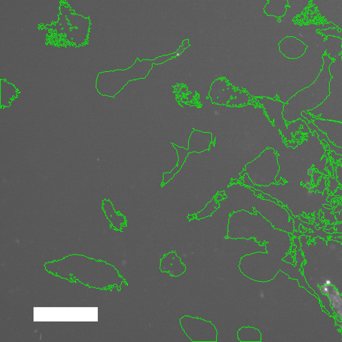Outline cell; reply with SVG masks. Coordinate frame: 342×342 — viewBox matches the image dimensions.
I'll return each instance as SVG.
<instances>
[{
  "instance_id": "6da1fadb",
  "label": "cell",
  "mask_w": 342,
  "mask_h": 342,
  "mask_svg": "<svg viewBox=\"0 0 342 342\" xmlns=\"http://www.w3.org/2000/svg\"><path fill=\"white\" fill-rule=\"evenodd\" d=\"M309 238L301 236V250L306 264H303V274L307 282L321 300L322 305L333 316L329 296L322 294L320 287L332 285L342 294V244L336 240H327L316 237L308 244Z\"/></svg>"
},
{
  "instance_id": "7a4b0ae2",
  "label": "cell",
  "mask_w": 342,
  "mask_h": 342,
  "mask_svg": "<svg viewBox=\"0 0 342 342\" xmlns=\"http://www.w3.org/2000/svg\"><path fill=\"white\" fill-rule=\"evenodd\" d=\"M185 266L183 263L181 262V258L177 255L176 251L169 252L164 255L160 261V270L162 272H167L171 276L177 277L181 275L177 270V266Z\"/></svg>"
},
{
  "instance_id": "3957f363",
  "label": "cell",
  "mask_w": 342,
  "mask_h": 342,
  "mask_svg": "<svg viewBox=\"0 0 342 342\" xmlns=\"http://www.w3.org/2000/svg\"><path fill=\"white\" fill-rule=\"evenodd\" d=\"M288 0H267V3L264 8V13L268 17H283L287 13L286 6Z\"/></svg>"
},
{
  "instance_id": "277c9868",
  "label": "cell",
  "mask_w": 342,
  "mask_h": 342,
  "mask_svg": "<svg viewBox=\"0 0 342 342\" xmlns=\"http://www.w3.org/2000/svg\"><path fill=\"white\" fill-rule=\"evenodd\" d=\"M172 145H173V147H174L176 149V150L177 151L179 160L177 162V165L173 168V171L170 172V173H163V177H164V179H163V183H166L167 182L169 181V180L173 178V177H174V175L180 171L182 166H183V164H184V162H185V159H186L187 155H188V153H192L191 150L189 149L186 150L184 149L183 148H181V147H178L177 146H176L175 144L172 143Z\"/></svg>"
},
{
  "instance_id": "5b68a950",
  "label": "cell",
  "mask_w": 342,
  "mask_h": 342,
  "mask_svg": "<svg viewBox=\"0 0 342 342\" xmlns=\"http://www.w3.org/2000/svg\"><path fill=\"white\" fill-rule=\"evenodd\" d=\"M220 205V202L219 203L216 202V197H213V199H212L210 202H209L207 204L206 207H205V208L204 209H203L202 211L198 212V213H196V220H199V219L211 216L212 215V213H213L215 211H216L217 209L219 208Z\"/></svg>"
},
{
  "instance_id": "8992f818",
  "label": "cell",
  "mask_w": 342,
  "mask_h": 342,
  "mask_svg": "<svg viewBox=\"0 0 342 342\" xmlns=\"http://www.w3.org/2000/svg\"><path fill=\"white\" fill-rule=\"evenodd\" d=\"M301 224H303V227H305L307 229H311V230L313 231V232H314L313 233H309V231L308 230L305 233H303V235H305V236L311 237V239H313V238H316V237L320 236V238H324V240H327L328 238H329V236H331V234L329 233L325 232V231H324L323 229H321L320 230H318V229H315V227H316V224H315V223L313 224H309V223L304 222L303 221V222H302Z\"/></svg>"
},
{
  "instance_id": "52a82bcc",
  "label": "cell",
  "mask_w": 342,
  "mask_h": 342,
  "mask_svg": "<svg viewBox=\"0 0 342 342\" xmlns=\"http://www.w3.org/2000/svg\"><path fill=\"white\" fill-rule=\"evenodd\" d=\"M308 127L310 128L311 131H312V132H313L314 131H316V133L318 134V136H319V139H320V140H324L325 141H327V143L328 144V145H329L330 149L332 150V151H335L337 154H341V155H342V149H339V148H337L336 147H335L334 145H333L332 144H331V143H330V141L328 140V138H327L328 137L326 136V135L322 134V132L320 130V129H319V128H317L316 127H315L313 122L310 121L309 123L308 124Z\"/></svg>"
},
{
  "instance_id": "ba28073f",
  "label": "cell",
  "mask_w": 342,
  "mask_h": 342,
  "mask_svg": "<svg viewBox=\"0 0 342 342\" xmlns=\"http://www.w3.org/2000/svg\"><path fill=\"white\" fill-rule=\"evenodd\" d=\"M251 190L252 191H255V196H257V197H258L259 195V196H261V197H263L264 199H266V200H270V201H274V203H277V204H278V205H280V206H282V207H284L283 205V203L280 202V201H278V200L273 199V198L271 196V195H270V194H266V193H264V192H261V191H260L259 190H256V189H253V188H252V187H251Z\"/></svg>"
},
{
  "instance_id": "9c48e42d",
  "label": "cell",
  "mask_w": 342,
  "mask_h": 342,
  "mask_svg": "<svg viewBox=\"0 0 342 342\" xmlns=\"http://www.w3.org/2000/svg\"><path fill=\"white\" fill-rule=\"evenodd\" d=\"M322 211L324 213V219L325 220H329L331 222V223H334L336 222L337 220L335 219L334 214H331V212L333 211V209H326L325 207L322 208Z\"/></svg>"
},
{
  "instance_id": "30bf717a",
  "label": "cell",
  "mask_w": 342,
  "mask_h": 342,
  "mask_svg": "<svg viewBox=\"0 0 342 342\" xmlns=\"http://www.w3.org/2000/svg\"><path fill=\"white\" fill-rule=\"evenodd\" d=\"M283 261H286L287 263H289V264H294L295 265L296 263L294 261V259H293L292 256L291 255H287V256L286 255L285 257L283 259Z\"/></svg>"
},
{
  "instance_id": "8fae6325",
  "label": "cell",
  "mask_w": 342,
  "mask_h": 342,
  "mask_svg": "<svg viewBox=\"0 0 342 342\" xmlns=\"http://www.w3.org/2000/svg\"><path fill=\"white\" fill-rule=\"evenodd\" d=\"M333 214L337 217V221L342 222V209L339 212H333Z\"/></svg>"
},
{
  "instance_id": "7c38bea8",
  "label": "cell",
  "mask_w": 342,
  "mask_h": 342,
  "mask_svg": "<svg viewBox=\"0 0 342 342\" xmlns=\"http://www.w3.org/2000/svg\"><path fill=\"white\" fill-rule=\"evenodd\" d=\"M320 176H321V175L320 174V173H313V183H314L315 185H317V180H318V179L320 178Z\"/></svg>"
},
{
  "instance_id": "4fadbf2b",
  "label": "cell",
  "mask_w": 342,
  "mask_h": 342,
  "mask_svg": "<svg viewBox=\"0 0 342 342\" xmlns=\"http://www.w3.org/2000/svg\"><path fill=\"white\" fill-rule=\"evenodd\" d=\"M302 115H303V116L305 117V118L307 119V120L309 122L311 121L312 120H313V119H314V118H313V117H312L311 116H310L309 114H307V112H302Z\"/></svg>"
},
{
  "instance_id": "5bb4252c",
  "label": "cell",
  "mask_w": 342,
  "mask_h": 342,
  "mask_svg": "<svg viewBox=\"0 0 342 342\" xmlns=\"http://www.w3.org/2000/svg\"><path fill=\"white\" fill-rule=\"evenodd\" d=\"M334 227L337 229L336 230L337 233H342V222L339 224H335Z\"/></svg>"
},
{
  "instance_id": "9a60e30c",
  "label": "cell",
  "mask_w": 342,
  "mask_h": 342,
  "mask_svg": "<svg viewBox=\"0 0 342 342\" xmlns=\"http://www.w3.org/2000/svg\"><path fill=\"white\" fill-rule=\"evenodd\" d=\"M331 240H335V238L337 237H342V233H332V234H331Z\"/></svg>"
},
{
  "instance_id": "2e32d148",
  "label": "cell",
  "mask_w": 342,
  "mask_h": 342,
  "mask_svg": "<svg viewBox=\"0 0 342 342\" xmlns=\"http://www.w3.org/2000/svg\"><path fill=\"white\" fill-rule=\"evenodd\" d=\"M292 235H293V236H296V237H297V238H301V236L303 235V233L299 232V231H294V233H293Z\"/></svg>"
},
{
  "instance_id": "e0dca14e",
  "label": "cell",
  "mask_w": 342,
  "mask_h": 342,
  "mask_svg": "<svg viewBox=\"0 0 342 342\" xmlns=\"http://www.w3.org/2000/svg\"><path fill=\"white\" fill-rule=\"evenodd\" d=\"M341 188H342V185H341ZM341 209H342V205H338L337 207H336L335 208H334V209H333V212H339Z\"/></svg>"
},
{
  "instance_id": "ac0fdd59",
  "label": "cell",
  "mask_w": 342,
  "mask_h": 342,
  "mask_svg": "<svg viewBox=\"0 0 342 342\" xmlns=\"http://www.w3.org/2000/svg\"><path fill=\"white\" fill-rule=\"evenodd\" d=\"M331 155H332V157L335 159V160H336L337 159H341V158H342V156H340V155L338 156V155H335V153L333 152V151H331Z\"/></svg>"
},
{
  "instance_id": "d6986e66",
  "label": "cell",
  "mask_w": 342,
  "mask_h": 342,
  "mask_svg": "<svg viewBox=\"0 0 342 342\" xmlns=\"http://www.w3.org/2000/svg\"><path fill=\"white\" fill-rule=\"evenodd\" d=\"M324 231H325V232L329 233H330V234H332V233H334L336 232L335 230V229L333 227L331 228V229H325Z\"/></svg>"
},
{
  "instance_id": "ffe728a7",
  "label": "cell",
  "mask_w": 342,
  "mask_h": 342,
  "mask_svg": "<svg viewBox=\"0 0 342 342\" xmlns=\"http://www.w3.org/2000/svg\"><path fill=\"white\" fill-rule=\"evenodd\" d=\"M334 195H338V196H342V188H339L337 190L336 192H334Z\"/></svg>"
},
{
  "instance_id": "44dd1931",
  "label": "cell",
  "mask_w": 342,
  "mask_h": 342,
  "mask_svg": "<svg viewBox=\"0 0 342 342\" xmlns=\"http://www.w3.org/2000/svg\"><path fill=\"white\" fill-rule=\"evenodd\" d=\"M299 218H300V219H301V220L302 221H303V222H307V223H309V219H307V218H303V215H300L299 216Z\"/></svg>"
},
{
  "instance_id": "7402d4cb",
  "label": "cell",
  "mask_w": 342,
  "mask_h": 342,
  "mask_svg": "<svg viewBox=\"0 0 342 342\" xmlns=\"http://www.w3.org/2000/svg\"><path fill=\"white\" fill-rule=\"evenodd\" d=\"M299 231H301L302 233H304V232H306V231H307V229H303V224H302V225H301V224H300V226H299Z\"/></svg>"
},
{
  "instance_id": "603a6c76",
  "label": "cell",
  "mask_w": 342,
  "mask_h": 342,
  "mask_svg": "<svg viewBox=\"0 0 342 342\" xmlns=\"http://www.w3.org/2000/svg\"><path fill=\"white\" fill-rule=\"evenodd\" d=\"M335 224H327V226L325 227V229H331V228L334 227Z\"/></svg>"
},
{
  "instance_id": "cb8c5ba5",
  "label": "cell",
  "mask_w": 342,
  "mask_h": 342,
  "mask_svg": "<svg viewBox=\"0 0 342 342\" xmlns=\"http://www.w3.org/2000/svg\"><path fill=\"white\" fill-rule=\"evenodd\" d=\"M327 166V167H328V169H329V171L331 172V175H333V168L331 167V166H330V165H329V166Z\"/></svg>"
},
{
  "instance_id": "d4e9b609",
  "label": "cell",
  "mask_w": 342,
  "mask_h": 342,
  "mask_svg": "<svg viewBox=\"0 0 342 342\" xmlns=\"http://www.w3.org/2000/svg\"><path fill=\"white\" fill-rule=\"evenodd\" d=\"M246 173H247L246 171H242V172L241 173H240V177H243L245 175H246Z\"/></svg>"
},
{
  "instance_id": "484cf974",
  "label": "cell",
  "mask_w": 342,
  "mask_h": 342,
  "mask_svg": "<svg viewBox=\"0 0 342 342\" xmlns=\"http://www.w3.org/2000/svg\"><path fill=\"white\" fill-rule=\"evenodd\" d=\"M323 206L324 207H326V208H327V209H332V208H333V207H332V206H331V205H327H327H325V204H324V205H323Z\"/></svg>"
},
{
  "instance_id": "4316f807",
  "label": "cell",
  "mask_w": 342,
  "mask_h": 342,
  "mask_svg": "<svg viewBox=\"0 0 342 342\" xmlns=\"http://www.w3.org/2000/svg\"><path fill=\"white\" fill-rule=\"evenodd\" d=\"M308 173H309V175H311L312 174H313V170H311V169L309 170V171H308Z\"/></svg>"
},
{
  "instance_id": "83f0119b",
  "label": "cell",
  "mask_w": 342,
  "mask_h": 342,
  "mask_svg": "<svg viewBox=\"0 0 342 342\" xmlns=\"http://www.w3.org/2000/svg\"><path fill=\"white\" fill-rule=\"evenodd\" d=\"M194 216V215H192V216H188V218H191V220H192V219H194V218H192V217H193V216Z\"/></svg>"
}]
</instances>
